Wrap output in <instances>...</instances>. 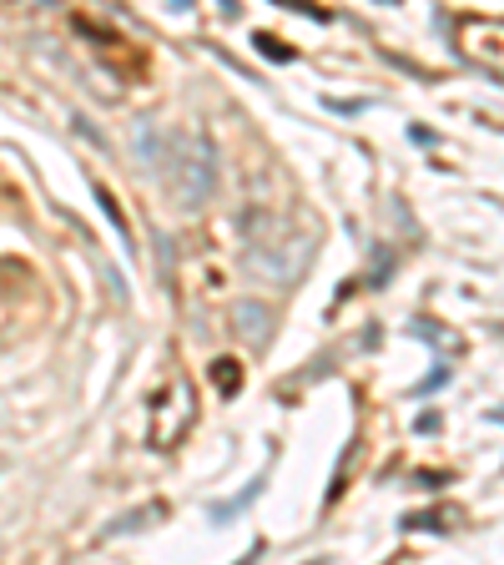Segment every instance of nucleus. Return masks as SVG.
<instances>
[{
    "label": "nucleus",
    "mask_w": 504,
    "mask_h": 565,
    "mask_svg": "<svg viewBox=\"0 0 504 565\" xmlns=\"http://www.w3.org/2000/svg\"><path fill=\"white\" fill-rule=\"evenodd\" d=\"M162 167H172L176 198L187 202V207L207 202L212 188H217V147H212V137L202 127L176 131V137L162 147Z\"/></svg>",
    "instance_id": "1"
},
{
    "label": "nucleus",
    "mask_w": 504,
    "mask_h": 565,
    "mask_svg": "<svg viewBox=\"0 0 504 565\" xmlns=\"http://www.w3.org/2000/svg\"><path fill=\"white\" fill-rule=\"evenodd\" d=\"M197 419V388H192L187 374H172L152 399V414H147V445L152 449H172L182 445V435Z\"/></svg>",
    "instance_id": "2"
},
{
    "label": "nucleus",
    "mask_w": 504,
    "mask_h": 565,
    "mask_svg": "<svg viewBox=\"0 0 504 565\" xmlns=\"http://www.w3.org/2000/svg\"><path fill=\"white\" fill-rule=\"evenodd\" d=\"M237 333H243V339L247 343H262V339H268V323H272V318H268V308H262V303H237Z\"/></svg>",
    "instance_id": "3"
},
{
    "label": "nucleus",
    "mask_w": 504,
    "mask_h": 565,
    "mask_svg": "<svg viewBox=\"0 0 504 565\" xmlns=\"http://www.w3.org/2000/svg\"><path fill=\"white\" fill-rule=\"evenodd\" d=\"M212 384L223 388V394H237V384H243V374H237V364H233V359H217V364H212Z\"/></svg>",
    "instance_id": "4"
},
{
    "label": "nucleus",
    "mask_w": 504,
    "mask_h": 565,
    "mask_svg": "<svg viewBox=\"0 0 504 565\" xmlns=\"http://www.w3.org/2000/svg\"><path fill=\"white\" fill-rule=\"evenodd\" d=\"M494 419H500V424H504V409H494Z\"/></svg>",
    "instance_id": "5"
}]
</instances>
